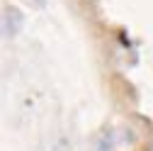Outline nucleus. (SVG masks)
<instances>
[{"mask_svg": "<svg viewBox=\"0 0 153 151\" xmlns=\"http://www.w3.org/2000/svg\"><path fill=\"white\" fill-rule=\"evenodd\" d=\"M22 25H25V15L20 7L15 5H7L3 10V37L5 39H12V37H17L22 32Z\"/></svg>", "mask_w": 153, "mask_h": 151, "instance_id": "1", "label": "nucleus"}, {"mask_svg": "<svg viewBox=\"0 0 153 151\" xmlns=\"http://www.w3.org/2000/svg\"><path fill=\"white\" fill-rule=\"evenodd\" d=\"M29 3L36 5V7H44V5H46V0H29Z\"/></svg>", "mask_w": 153, "mask_h": 151, "instance_id": "3", "label": "nucleus"}, {"mask_svg": "<svg viewBox=\"0 0 153 151\" xmlns=\"http://www.w3.org/2000/svg\"><path fill=\"white\" fill-rule=\"evenodd\" d=\"M117 146V134L112 127H102L92 139V151H114Z\"/></svg>", "mask_w": 153, "mask_h": 151, "instance_id": "2", "label": "nucleus"}]
</instances>
